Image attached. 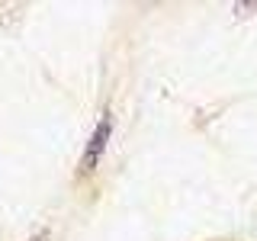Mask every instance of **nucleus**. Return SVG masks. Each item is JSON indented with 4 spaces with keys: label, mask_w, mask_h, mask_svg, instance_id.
Returning <instances> with one entry per match:
<instances>
[{
    "label": "nucleus",
    "mask_w": 257,
    "mask_h": 241,
    "mask_svg": "<svg viewBox=\"0 0 257 241\" xmlns=\"http://www.w3.org/2000/svg\"><path fill=\"white\" fill-rule=\"evenodd\" d=\"M109 135H112V119H109V112H103L100 123L93 126L90 142H87V148H84V158H80V171L84 174H90L93 167L100 164L103 151H106V145H109Z\"/></svg>",
    "instance_id": "obj_1"
},
{
    "label": "nucleus",
    "mask_w": 257,
    "mask_h": 241,
    "mask_svg": "<svg viewBox=\"0 0 257 241\" xmlns=\"http://www.w3.org/2000/svg\"><path fill=\"white\" fill-rule=\"evenodd\" d=\"M36 241H45V235H42V238H36Z\"/></svg>",
    "instance_id": "obj_2"
}]
</instances>
